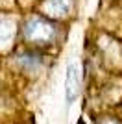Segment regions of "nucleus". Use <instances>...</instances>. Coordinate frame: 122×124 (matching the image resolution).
<instances>
[{
    "label": "nucleus",
    "mask_w": 122,
    "mask_h": 124,
    "mask_svg": "<svg viewBox=\"0 0 122 124\" xmlns=\"http://www.w3.org/2000/svg\"><path fill=\"white\" fill-rule=\"evenodd\" d=\"M19 35L30 48L41 50V48H48L56 45L61 37V30L56 21L41 13H30L20 21Z\"/></svg>",
    "instance_id": "f257e3e1"
},
{
    "label": "nucleus",
    "mask_w": 122,
    "mask_h": 124,
    "mask_svg": "<svg viewBox=\"0 0 122 124\" xmlns=\"http://www.w3.org/2000/svg\"><path fill=\"white\" fill-rule=\"evenodd\" d=\"M76 6H78V0H41L39 13L56 22L67 21V19L74 17Z\"/></svg>",
    "instance_id": "f03ea898"
},
{
    "label": "nucleus",
    "mask_w": 122,
    "mask_h": 124,
    "mask_svg": "<svg viewBox=\"0 0 122 124\" xmlns=\"http://www.w3.org/2000/svg\"><path fill=\"white\" fill-rule=\"evenodd\" d=\"M20 19L15 13L0 11V50H9L19 39Z\"/></svg>",
    "instance_id": "7ed1b4c3"
},
{
    "label": "nucleus",
    "mask_w": 122,
    "mask_h": 124,
    "mask_svg": "<svg viewBox=\"0 0 122 124\" xmlns=\"http://www.w3.org/2000/svg\"><path fill=\"white\" fill-rule=\"evenodd\" d=\"M81 89V69L78 63H70L67 67V76H65V98L67 104H72L78 98Z\"/></svg>",
    "instance_id": "20e7f679"
},
{
    "label": "nucleus",
    "mask_w": 122,
    "mask_h": 124,
    "mask_svg": "<svg viewBox=\"0 0 122 124\" xmlns=\"http://www.w3.org/2000/svg\"><path fill=\"white\" fill-rule=\"evenodd\" d=\"M15 61L26 72H37V70L43 69V63H45L43 61V56H41L39 50H35V48H24V50L17 52Z\"/></svg>",
    "instance_id": "39448f33"
}]
</instances>
